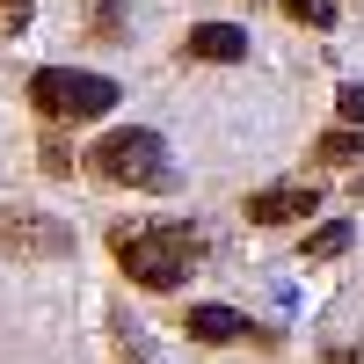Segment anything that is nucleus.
<instances>
[{"label":"nucleus","mask_w":364,"mask_h":364,"mask_svg":"<svg viewBox=\"0 0 364 364\" xmlns=\"http://www.w3.org/2000/svg\"><path fill=\"white\" fill-rule=\"evenodd\" d=\"M0 248H8V255L58 262V255H73V226L44 219V211H0Z\"/></svg>","instance_id":"obj_4"},{"label":"nucleus","mask_w":364,"mask_h":364,"mask_svg":"<svg viewBox=\"0 0 364 364\" xmlns=\"http://www.w3.org/2000/svg\"><path fill=\"white\" fill-rule=\"evenodd\" d=\"M37 161H44V175H73L80 161L66 154V139H51V124H44V146H37Z\"/></svg>","instance_id":"obj_11"},{"label":"nucleus","mask_w":364,"mask_h":364,"mask_svg":"<svg viewBox=\"0 0 364 364\" xmlns=\"http://www.w3.org/2000/svg\"><path fill=\"white\" fill-rule=\"evenodd\" d=\"M336 117H343V124H364V80H343L336 87Z\"/></svg>","instance_id":"obj_12"},{"label":"nucleus","mask_w":364,"mask_h":364,"mask_svg":"<svg viewBox=\"0 0 364 364\" xmlns=\"http://www.w3.org/2000/svg\"><path fill=\"white\" fill-rule=\"evenodd\" d=\"M182 58H197V66H233V58H248V29H233V22H190Z\"/></svg>","instance_id":"obj_7"},{"label":"nucleus","mask_w":364,"mask_h":364,"mask_svg":"<svg viewBox=\"0 0 364 364\" xmlns=\"http://www.w3.org/2000/svg\"><path fill=\"white\" fill-rule=\"evenodd\" d=\"M109 255L139 291H175L197 262V233L175 219H139V226L124 219V226H109Z\"/></svg>","instance_id":"obj_1"},{"label":"nucleus","mask_w":364,"mask_h":364,"mask_svg":"<svg viewBox=\"0 0 364 364\" xmlns=\"http://www.w3.org/2000/svg\"><path fill=\"white\" fill-rule=\"evenodd\" d=\"M124 102V87L109 73H80V66H37L29 73V109H37V124H95Z\"/></svg>","instance_id":"obj_3"},{"label":"nucleus","mask_w":364,"mask_h":364,"mask_svg":"<svg viewBox=\"0 0 364 364\" xmlns=\"http://www.w3.org/2000/svg\"><path fill=\"white\" fill-rule=\"evenodd\" d=\"M314 161H321V168H350V161H364V124L321 132V139H314Z\"/></svg>","instance_id":"obj_8"},{"label":"nucleus","mask_w":364,"mask_h":364,"mask_svg":"<svg viewBox=\"0 0 364 364\" xmlns=\"http://www.w3.org/2000/svg\"><path fill=\"white\" fill-rule=\"evenodd\" d=\"M87 29H95V37H124V15H117L109 0H87Z\"/></svg>","instance_id":"obj_13"},{"label":"nucleus","mask_w":364,"mask_h":364,"mask_svg":"<svg viewBox=\"0 0 364 364\" xmlns=\"http://www.w3.org/2000/svg\"><path fill=\"white\" fill-rule=\"evenodd\" d=\"M336 255H350V226H343V219H328V226L306 233V262H336Z\"/></svg>","instance_id":"obj_10"},{"label":"nucleus","mask_w":364,"mask_h":364,"mask_svg":"<svg viewBox=\"0 0 364 364\" xmlns=\"http://www.w3.org/2000/svg\"><path fill=\"white\" fill-rule=\"evenodd\" d=\"M29 15H37V0H0V37H15V29H29Z\"/></svg>","instance_id":"obj_14"},{"label":"nucleus","mask_w":364,"mask_h":364,"mask_svg":"<svg viewBox=\"0 0 364 364\" xmlns=\"http://www.w3.org/2000/svg\"><path fill=\"white\" fill-rule=\"evenodd\" d=\"M240 211H248V226H306L321 211V190L314 182H269V190H255Z\"/></svg>","instance_id":"obj_5"},{"label":"nucleus","mask_w":364,"mask_h":364,"mask_svg":"<svg viewBox=\"0 0 364 364\" xmlns=\"http://www.w3.org/2000/svg\"><path fill=\"white\" fill-rule=\"evenodd\" d=\"M80 175L109 182V190H175V161H168V139L124 124V132H102L95 146L80 154Z\"/></svg>","instance_id":"obj_2"},{"label":"nucleus","mask_w":364,"mask_h":364,"mask_svg":"<svg viewBox=\"0 0 364 364\" xmlns=\"http://www.w3.org/2000/svg\"><path fill=\"white\" fill-rule=\"evenodd\" d=\"M277 8H284L299 29H336V22H343V0H277Z\"/></svg>","instance_id":"obj_9"},{"label":"nucleus","mask_w":364,"mask_h":364,"mask_svg":"<svg viewBox=\"0 0 364 364\" xmlns=\"http://www.w3.org/2000/svg\"><path fill=\"white\" fill-rule=\"evenodd\" d=\"M182 336H190V343H204V350L262 343L255 328H248V314H240V306H190V314H182ZM262 350H277V343H262Z\"/></svg>","instance_id":"obj_6"}]
</instances>
